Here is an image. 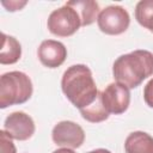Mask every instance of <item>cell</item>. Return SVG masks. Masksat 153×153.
Instances as JSON below:
<instances>
[{
    "mask_svg": "<svg viewBox=\"0 0 153 153\" xmlns=\"http://www.w3.org/2000/svg\"><path fill=\"white\" fill-rule=\"evenodd\" d=\"M61 88L67 99L79 110L90 106L99 94L91 69L81 63L73 65L65 71Z\"/></svg>",
    "mask_w": 153,
    "mask_h": 153,
    "instance_id": "obj_1",
    "label": "cell"
},
{
    "mask_svg": "<svg viewBox=\"0 0 153 153\" xmlns=\"http://www.w3.org/2000/svg\"><path fill=\"white\" fill-rule=\"evenodd\" d=\"M112 75L129 90L137 87L145 79L153 75V54L145 49L118 56L112 65Z\"/></svg>",
    "mask_w": 153,
    "mask_h": 153,
    "instance_id": "obj_2",
    "label": "cell"
},
{
    "mask_svg": "<svg viewBox=\"0 0 153 153\" xmlns=\"http://www.w3.org/2000/svg\"><path fill=\"white\" fill-rule=\"evenodd\" d=\"M31 79L23 72L12 71L4 73L0 78V108L23 104L32 96Z\"/></svg>",
    "mask_w": 153,
    "mask_h": 153,
    "instance_id": "obj_3",
    "label": "cell"
},
{
    "mask_svg": "<svg viewBox=\"0 0 153 153\" xmlns=\"http://www.w3.org/2000/svg\"><path fill=\"white\" fill-rule=\"evenodd\" d=\"M81 26V19L76 10L65 4L63 6L54 10L47 22L48 30L59 37H68L74 35Z\"/></svg>",
    "mask_w": 153,
    "mask_h": 153,
    "instance_id": "obj_4",
    "label": "cell"
},
{
    "mask_svg": "<svg viewBox=\"0 0 153 153\" xmlns=\"http://www.w3.org/2000/svg\"><path fill=\"white\" fill-rule=\"evenodd\" d=\"M97 24L99 30L106 35H121L129 27L130 17L124 7L111 5L100 10Z\"/></svg>",
    "mask_w": 153,
    "mask_h": 153,
    "instance_id": "obj_5",
    "label": "cell"
},
{
    "mask_svg": "<svg viewBox=\"0 0 153 153\" xmlns=\"http://www.w3.org/2000/svg\"><path fill=\"white\" fill-rule=\"evenodd\" d=\"M100 99L104 109L109 115H120L127 111L129 106L130 91L126 85L115 81L109 84L100 92Z\"/></svg>",
    "mask_w": 153,
    "mask_h": 153,
    "instance_id": "obj_6",
    "label": "cell"
},
{
    "mask_svg": "<svg viewBox=\"0 0 153 153\" xmlns=\"http://www.w3.org/2000/svg\"><path fill=\"white\" fill-rule=\"evenodd\" d=\"M55 145L67 148H79L85 141L84 129L73 121H61L56 123L51 131Z\"/></svg>",
    "mask_w": 153,
    "mask_h": 153,
    "instance_id": "obj_7",
    "label": "cell"
},
{
    "mask_svg": "<svg viewBox=\"0 0 153 153\" xmlns=\"http://www.w3.org/2000/svg\"><path fill=\"white\" fill-rule=\"evenodd\" d=\"M35 122L31 116L24 111L10 114L4 122V130L13 140L25 141L35 134Z\"/></svg>",
    "mask_w": 153,
    "mask_h": 153,
    "instance_id": "obj_8",
    "label": "cell"
},
{
    "mask_svg": "<svg viewBox=\"0 0 153 153\" xmlns=\"http://www.w3.org/2000/svg\"><path fill=\"white\" fill-rule=\"evenodd\" d=\"M37 55L43 66L48 68H57L65 62L67 57V49L65 44L59 41L45 39L39 44Z\"/></svg>",
    "mask_w": 153,
    "mask_h": 153,
    "instance_id": "obj_9",
    "label": "cell"
},
{
    "mask_svg": "<svg viewBox=\"0 0 153 153\" xmlns=\"http://www.w3.org/2000/svg\"><path fill=\"white\" fill-rule=\"evenodd\" d=\"M126 153H153V136L137 130L130 133L124 141Z\"/></svg>",
    "mask_w": 153,
    "mask_h": 153,
    "instance_id": "obj_10",
    "label": "cell"
},
{
    "mask_svg": "<svg viewBox=\"0 0 153 153\" xmlns=\"http://www.w3.org/2000/svg\"><path fill=\"white\" fill-rule=\"evenodd\" d=\"M66 4L76 10L81 19V26H87L94 23L100 12L98 2L93 0H74Z\"/></svg>",
    "mask_w": 153,
    "mask_h": 153,
    "instance_id": "obj_11",
    "label": "cell"
},
{
    "mask_svg": "<svg viewBox=\"0 0 153 153\" xmlns=\"http://www.w3.org/2000/svg\"><path fill=\"white\" fill-rule=\"evenodd\" d=\"M2 36V45L0 51V63L1 65H12L19 61L22 56V45L13 36H8L5 32Z\"/></svg>",
    "mask_w": 153,
    "mask_h": 153,
    "instance_id": "obj_12",
    "label": "cell"
},
{
    "mask_svg": "<svg viewBox=\"0 0 153 153\" xmlns=\"http://www.w3.org/2000/svg\"><path fill=\"white\" fill-rule=\"evenodd\" d=\"M135 19L141 26L153 32V0H141L136 4Z\"/></svg>",
    "mask_w": 153,
    "mask_h": 153,
    "instance_id": "obj_13",
    "label": "cell"
},
{
    "mask_svg": "<svg viewBox=\"0 0 153 153\" xmlns=\"http://www.w3.org/2000/svg\"><path fill=\"white\" fill-rule=\"evenodd\" d=\"M82 118L88 121V122H92V123H99V122H103L105 120L109 118V114L108 111L104 109L103 104H102V99H100V92L97 97V99L87 108L85 109H81L79 110Z\"/></svg>",
    "mask_w": 153,
    "mask_h": 153,
    "instance_id": "obj_14",
    "label": "cell"
},
{
    "mask_svg": "<svg viewBox=\"0 0 153 153\" xmlns=\"http://www.w3.org/2000/svg\"><path fill=\"white\" fill-rule=\"evenodd\" d=\"M12 140L4 129L0 130V153H17Z\"/></svg>",
    "mask_w": 153,
    "mask_h": 153,
    "instance_id": "obj_15",
    "label": "cell"
},
{
    "mask_svg": "<svg viewBox=\"0 0 153 153\" xmlns=\"http://www.w3.org/2000/svg\"><path fill=\"white\" fill-rule=\"evenodd\" d=\"M143 99H145V103L149 108H153V78L145 85V88H143Z\"/></svg>",
    "mask_w": 153,
    "mask_h": 153,
    "instance_id": "obj_16",
    "label": "cell"
},
{
    "mask_svg": "<svg viewBox=\"0 0 153 153\" xmlns=\"http://www.w3.org/2000/svg\"><path fill=\"white\" fill-rule=\"evenodd\" d=\"M27 2L26 1H10V2H6V1H2L1 5L4 7H6L7 11H11V12H14V11H18L20 10L22 7H24Z\"/></svg>",
    "mask_w": 153,
    "mask_h": 153,
    "instance_id": "obj_17",
    "label": "cell"
},
{
    "mask_svg": "<svg viewBox=\"0 0 153 153\" xmlns=\"http://www.w3.org/2000/svg\"><path fill=\"white\" fill-rule=\"evenodd\" d=\"M53 153H75L72 148H67V147H62V148H59L56 151H54Z\"/></svg>",
    "mask_w": 153,
    "mask_h": 153,
    "instance_id": "obj_18",
    "label": "cell"
},
{
    "mask_svg": "<svg viewBox=\"0 0 153 153\" xmlns=\"http://www.w3.org/2000/svg\"><path fill=\"white\" fill-rule=\"evenodd\" d=\"M87 153H111L109 149H105V148H97V149H93V151H90Z\"/></svg>",
    "mask_w": 153,
    "mask_h": 153,
    "instance_id": "obj_19",
    "label": "cell"
}]
</instances>
